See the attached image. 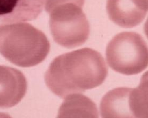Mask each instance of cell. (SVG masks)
<instances>
[{
	"label": "cell",
	"mask_w": 148,
	"mask_h": 118,
	"mask_svg": "<svg viewBox=\"0 0 148 118\" xmlns=\"http://www.w3.org/2000/svg\"><path fill=\"white\" fill-rule=\"evenodd\" d=\"M108 75V68L99 52L85 48L61 55L51 63L44 76L48 88L64 99L98 87Z\"/></svg>",
	"instance_id": "1"
},
{
	"label": "cell",
	"mask_w": 148,
	"mask_h": 118,
	"mask_svg": "<svg viewBox=\"0 0 148 118\" xmlns=\"http://www.w3.org/2000/svg\"><path fill=\"white\" fill-rule=\"evenodd\" d=\"M50 44L43 32L27 23L0 25V54L23 68L40 64L47 57Z\"/></svg>",
	"instance_id": "2"
},
{
	"label": "cell",
	"mask_w": 148,
	"mask_h": 118,
	"mask_svg": "<svg viewBox=\"0 0 148 118\" xmlns=\"http://www.w3.org/2000/svg\"><path fill=\"white\" fill-rule=\"evenodd\" d=\"M85 0H46L45 11L54 41L69 49L81 46L88 40L90 27L83 11Z\"/></svg>",
	"instance_id": "3"
},
{
	"label": "cell",
	"mask_w": 148,
	"mask_h": 118,
	"mask_svg": "<svg viewBox=\"0 0 148 118\" xmlns=\"http://www.w3.org/2000/svg\"><path fill=\"white\" fill-rule=\"evenodd\" d=\"M109 66L121 74L140 73L148 66V45L140 34L124 32L108 43L106 51Z\"/></svg>",
	"instance_id": "4"
},
{
	"label": "cell",
	"mask_w": 148,
	"mask_h": 118,
	"mask_svg": "<svg viewBox=\"0 0 148 118\" xmlns=\"http://www.w3.org/2000/svg\"><path fill=\"white\" fill-rule=\"evenodd\" d=\"M147 82V81H146ZM137 88L120 87L108 91L100 103L102 118H148L147 82Z\"/></svg>",
	"instance_id": "5"
},
{
	"label": "cell",
	"mask_w": 148,
	"mask_h": 118,
	"mask_svg": "<svg viewBox=\"0 0 148 118\" xmlns=\"http://www.w3.org/2000/svg\"><path fill=\"white\" fill-rule=\"evenodd\" d=\"M148 0H107L109 19L123 28H132L141 24L148 13Z\"/></svg>",
	"instance_id": "6"
},
{
	"label": "cell",
	"mask_w": 148,
	"mask_h": 118,
	"mask_svg": "<svg viewBox=\"0 0 148 118\" xmlns=\"http://www.w3.org/2000/svg\"><path fill=\"white\" fill-rule=\"evenodd\" d=\"M27 89L26 79L21 72L0 65V108H10L18 104Z\"/></svg>",
	"instance_id": "7"
},
{
	"label": "cell",
	"mask_w": 148,
	"mask_h": 118,
	"mask_svg": "<svg viewBox=\"0 0 148 118\" xmlns=\"http://www.w3.org/2000/svg\"><path fill=\"white\" fill-rule=\"evenodd\" d=\"M46 0H0V22L13 23L36 19Z\"/></svg>",
	"instance_id": "8"
},
{
	"label": "cell",
	"mask_w": 148,
	"mask_h": 118,
	"mask_svg": "<svg viewBox=\"0 0 148 118\" xmlns=\"http://www.w3.org/2000/svg\"><path fill=\"white\" fill-rule=\"evenodd\" d=\"M58 118H99L97 105L90 98L80 94L69 95L64 98Z\"/></svg>",
	"instance_id": "9"
}]
</instances>
